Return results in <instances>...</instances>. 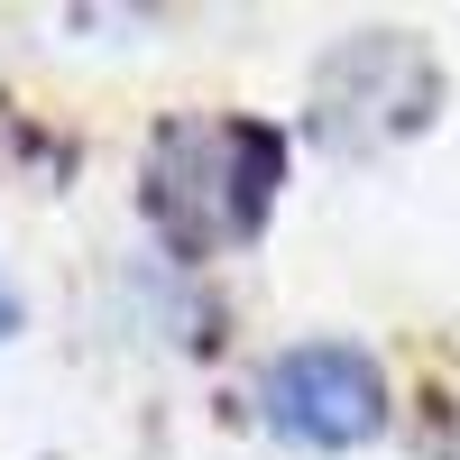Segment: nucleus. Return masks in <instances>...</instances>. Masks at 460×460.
Here are the masks:
<instances>
[{"mask_svg":"<svg viewBox=\"0 0 460 460\" xmlns=\"http://www.w3.org/2000/svg\"><path fill=\"white\" fill-rule=\"evenodd\" d=\"M267 424H277L286 442H314V451H350L377 433V368L359 350H341V341H304V350H286L277 368H267Z\"/></svg>","mask_w":460,"mask_h":460,"instance_id":"obj_1","label":"nucleus"}]
</instances>
